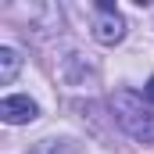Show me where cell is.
<instances>
[{
  "instance_id": "obj_1",
  "label": "cell",
  "mask_w": 154,
  "mask_h": 154,
  "mask_svg": "<svg viewBox=\"0 0 154 154\" xmlns=\"http://www.w3.org/2000/svg\"><path fill=\"white\" fill-rule=\"evenodd\" d=\"M93 39L104 47H115L125 39V18L118 14L111 0H97V7H93Z\"/></svg>"
},
{
  "instance_id": "obj_2",
  "label": "cell",
  "mask_w": 154,
  "mask_h": 154,
  "mask_svg": "<svg viewBox=\"0 0 154 154\" xmlns=\"http://www.w3.org/2000/svg\"><path fill=\"white\" fill-rule=\"evenodd\" d=\"M36 115H39L36 100L25 97V93H11V97L0 100V118H4L7 125H25V122H32Z\"/></svg>"
},
{
  "instance_id": "obj_3",
  "label": "cell",
  "mask_w": 154,
  "mask_h": 154,
  "mask_svg": "<svg viewBox=\"0 0 154 154\" xmlns=\"http://www.w3.org/2000/svg\"><path fill=\"white\" fill-rule=\"evenodd\" d=\"M18 68H22V54L14 47H0V82L11 86L14 75H18Z\"/></svg>"
},
{
  "instance_id": "obj_4",
  "label": "cell",
  "mask_w": 154,
  "mask_h": 154,
  "mask_svg": "<svg viewBox=\"0 0 154 154\" xmlns=\"http://www.w3.org/2000/svg\"><path fill=\"white\" fill-rule=\"evenodd\" d=\"M143 97H147V100H151V104H154V75L147 79V86H143Z\"/></svg>"
}]
</instances>
